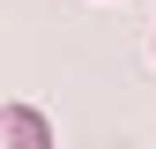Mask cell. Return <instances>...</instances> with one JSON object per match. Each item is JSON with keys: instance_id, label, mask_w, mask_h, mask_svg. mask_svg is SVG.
Here are the masks:
<instances>
[{"instance_id": "6da1fadb", "label": "cell", "mask_w": 156, "mask_h": 149, "mask_svg": "<svg viewBox=\"0 0 156 149\" xmlns=\"http://www.w3.org/2000/svg\"><path fill=\"white\" fill-rule=\"evenodd\" d=\"M0 119H8V127H0V149H52V127H45L37 104H8Z\"/></svg>"}]
</instances>
